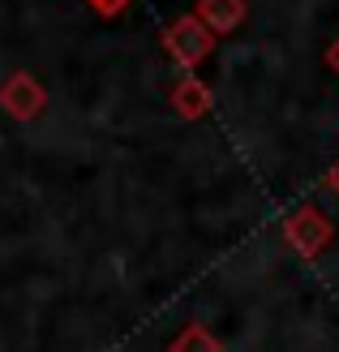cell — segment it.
<instances>
[{
	"mask_svg": "<svg viewBox=\"0 0 339 352\" xmlns=\"http://www.w3.org/2000/svg\"><path fill=\"white\" fill-rule=\"evenodd\" d=\"M164 43H168V56L181 69H198L210 56V47H215V30H210L198 13H185L164 30Z\"/></svg>",
	"mask_w": 339,
	"mask_h": 352,
	"instance_id": "obj_1",
	"label": "cell"
},
{
	"mask_svg": "<svg viewBox=\"0 0 339 352\" xmlns=\"http://www.w3.org/2000/svg\"><path fill=\"white\" fill-rule=\"evenodd\" d=\"M283 236H288L292 245L305 258H318L331 245V236H335V228H331V219L322 215V210H314V206H300L296 215H288V223H283Z\"/></svg>",
	"mask_w": 339,
	"mask_h": 352,
	"instance_id": "obj_2",
	"label": "cell"
},
{
	"mask_svg": "<svg viewBox=\"0 0 339 352\" xmlns=\"http://www.w3.org/2000/svg\"><path fill=\"white\" fill-rule=\"evenodd\" d=\"M43 103H47V95L30 74H13L5 82V91H0V108H5L13 120H34L43 112Z\"/></svg>",
	"mask_w": 339,
	"mask_h": 352,
	"instance_id": "obj_3",
	"label": "cell"
},
{
	"mask_svg": "<svg viewBox=\"0 0 339 352\" xmlns=\"http://www.w3.org/2000/svg\"><path fill=\"white\" fill-rule=\"evenodd\" d=\"M198 17L215 30V34H228L241 26L245 17V0H198Z\"/></svg>",
	"mask_w": 339,
	"mask_h": 352,
	"instance_id": "obj_4",
	"label": "cell"
},
{
	"mask_svg": "<svg viewBox=\"0 0 339 352\" xmlns=\"http://www.w3.org/2000/svg\"><path fill=\"white\" fill-rule=\"evenodd\" d=\"M172 103H176V112H181L185 120H198V116L210 108V91H206V86H202L198 78H185L181 86H176Z\"/></svg>",
	"mask_w": 339,
	"mask_h": 352,
	"instance_id": "obj_5",
	"label": "cell"
},
{
	"mask_svg": "<svg viewBox=\"0 0 339 352\" xmlns=\"http://www.w3.org/2000/svg\"><path fill=\"white\" fill-rule=\"evenodd\" d=\"M168 352H223V344L210 336L202 322H189L181 336L172 340V348H168Z\"/></svg>",
	"mask_w": 339,
	"mask_h": 352,
	"instance_id": "obj_6",
	"label": "cell"
},
{
	"mask_svg": "<svg viewBox=\"0 0 339 352\" xmlns=\"http://www.w3.org/2000/svg\"><path fill=\"white\" fill-rule=\"evenodd\" d=\"M91 5H95V9H99L103 17H112V13H120L124 5H129V0H91Z\"/></svg>",
	"mask_w": 339,
	"mask_h": 352,
	"instance_id": "obj_7",
	"label": "cell"
},
{
	"mask_svg": "<svg viewBox=\"0 0 339 352\" xmlns=\"http://www.w3.org/2000/svg\"><path fill=\"white\" fill-rule=\"evenodd\" d=\"M327 60H331V69H335V74H339V39L331 43V52H327Z\"/></svg>",
	"mask_w": 339,
	"mask_h": 352,
	"instance_id": "obj_8",
	"label": "cell"
},
{
	"mask_svg": "<svg viewBox=\"0 0 339 352\" xmlns=\"http://www.w3.org/2000/svg\"><path fill=\"white\" fill-rule=\"evenodd\" d=\"M327 185H331V189H335V193H339V164H335V168H331V176H327Z\"/></svg>",
	"mask_w": 339,
	"mask_h": 352,
	"instance_id": "obj_9",
	"label": "cell"
}]
</instances>
